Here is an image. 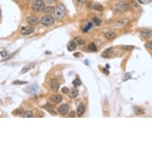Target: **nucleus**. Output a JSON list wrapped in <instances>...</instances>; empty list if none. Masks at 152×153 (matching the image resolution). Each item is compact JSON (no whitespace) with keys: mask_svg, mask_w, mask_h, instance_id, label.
I'll return each mask as SVG.
<instances>
[{"mask_svg":"<svg viewBox=\"0 0 152 153\" xmlns=\"http://www.w3.org/2000/svg\"><path fill=\"white\" fill-rule=\"evenodd\" d=\"M33 114L30 110H26L22 114V116L25 118H31L32 117Z\"/></svg>","mask_w":152,"mask_h":153,"instance_id":"412c9836","label":"nucleus"},{"mask_svg":"<svg viewBox=\"0 0 152 153\" xmlns=\"http://www.w3.org/2000/svg\"><path fill=\"white\" fill-rule=\"evenodd\" d=\"M73 84L75 87H80V86L82 85V81H81V80L79 78L75 79L74 81H73Z\"/></svg>","mask_w":152,"mask_h":153,"instance_id":"4be33fe9","label":"nucleus"},{"mask_svg":"<svg viewBox=\"0 0 152 153\" xmlns=\"http://www.w3.org/2000/svg\"><path fill=\"white\" fill-rule=\"evenodd\" d=\"M79 94V91L77 90V89L75 88H72L71 90L68 93V96H69L70 98H74V97H76L78 96Z\"/></svg>","mask_w":152,"mask_h":153,"instance_id":"2eb2a0df","label":"nucleus"},{"mask_svg":"<svg viewBox=\"0 0 152 153\" xmlns=\"http://www.w3.org/2000/svg\"><path fill=\"white\" fill-rule=\"evenodd\" d=\"M68 117L69 118H74L75 117V112L74 111H71L70 114L68 115Z\"/></svg>","mask_w":152,"mask_h":153,"instance_id":"473e14b6","label":"nucleus"},{"mask_svg":"<svg viewBox=\"0 0 152 153\" xmlns=\"http://www.w3.org/2000/svg\"><path fill=\"white\" fill-rule=\"evenodd\" d=\"M128 7H129V8H130L131 10H136V9L139 7V5L136 1H132L129 4V5H128Z\"/></svg>","mask_w":152,"mask_h":153,"instance_id":"a211bd4d","label":"nucleus"},{"mask_svg":"<svg viewBox=\"0 0 152 153\" xmlns=\"http://www.w3.org/2000/svg\"><path fill=\"white\" fill-rule=\"evenodd\" d=\"M129 22V19L123 18L122 19L119 20V21H117V22L114 25V28H116V29H121V28H124L126 26L128 25Z\"/></svg>","mask_w":152,"mask_h":153,"instance_id":"39448f33","label":"nucleus"},{"mask_svg":"<svg viewBox=\"0 0 152 153\" xmlns=\"http://www.w3.org/2000/svg\"><path fill=\"white\" fill-rule=\"evenodd\" d=\"M28 83L26 81H15L13 82V85H24Z\"/></svg>","mask_w":152,"mask_h":153,"instance_id":"a878e982","label":"nucleus"},{"mask_svg":"<svg viewBox=\"0 0 152 153\" xmlns=\"http://www.w3.org/2000/svg\"><path fill=\"white\" fill-rule=\"evenodd\" d=\"M89 49L92 52L97 51V48H96V45H95V44L94 43H92L89 44Z\"/></svg>","mask_w":152,"mask_h":153,"instance_id":"b1692460","label":"nucleus"},{"mask_svg":"<svg viewBox=\"0 0 152 153\" xmlns=\"http://www.w3.org/2000/svg\"><path fill=\"white\" fill-rule=\"evenodd\" d=\"M44 12L46 14H51L54 13L55 11V9L53 7H47L44 8Z\"/></svg>","mask_w":152,"mask_h":153,"instance_id":"6ab92c4d","label":"nucleus"},{"mask_svg":"<svg viewBox=\"0 0 152 153\" xmlns=\"http://www.w3.org/2000/svg\"><path fill=\"white\" fill-rule=\"evenodd\" d=\"M79 54H80V53L77 52V53H75V54H74V55L75 56H77V57H79Z\"/></svg>","mask_w":152,"mask_h":153,"instance_id":"c9c22d12","label":"nucleus"},{"mask_svg":"<svg viewBox=\"0 0 152 153\" xmlns=\"http://www.w3.org/2000/svg\"><path fill=\"white\" fill-rule=\"evenodd\" d=\"M68 109H69V107H68V104H63L59 107L58 109V111L59 112L60 114L64 115L67 114Z\"/></svg>","mask_w":152,"mask_h":153,"instance_id":"9d476101","label":"nucleus"},{"mask_svg":"<svg viewBox=\"0 0 152 153\" xmlns=\"http://www.w3.org/2000/svg\"><path fill=\"white\" fill-rule=\"evenodd\" d=\"M134 111L136 115H142L144 114V110L141 107L135 106L134 108Z\"/></svg>","mask_w":152,"mask_h":153,"instance_id":"dca6fc26","label":"nucleus"},{"mask_svg":"<svg viewBox=\"0 0 152 153\" xmlns=\"http://www.w3.org/2000/svg\"><path fill=\"white\" fill-rule=\"evenodd\" d=\"M41 22L42 24L46 27H49V26L52 25L54 23V19L50 15H46V16H43L41 20Z\"/></svg>","mask_w":152,"mask_h":153,"instance_id":"7ed1b4c3","label":"nucleus"},{"mask_svg":"<svg viewBox=\"0 0 152 153\" xmlns=\"http://www.w3.org/2000/svg\"><path fill=\"white\" fill-rule=\"evenodd\" d=\"M34 31V28L31 26H25L21 28V33L23 36H28Z\"/></svg>","mask_w":152,"mask_h":153,"instance_id":"0eeeda50","label":"nucleus"},{"mask_svg":"<svg viewBox=\"0 0 152 153\" xmlns=\"http://www.w3.org/2000/svg\"><path fill=\"white\" fill-rule=\"evenodd\" d=\"M103 71H104V73L106 72L105 73L107 74V75H108V73H109V71H108V70H107V69H103Z\"/></svg>","mask_w":152,"mask_h":153,"instance_id":"f704fd0d","label":"nucleus"},{"mask_svg":"<svg viewBox=\"0 0 152 153\" xmlns=\"http://www.w3.org/2000/svg\"><path fill=\"white\" fill-rule=\"evenodd\" d=\"M86 0H76V4L78 6H82L86 3Z\"/></svg>","mask_w":152,"mask_h":153,"instance_id":"cd10ccee","label":"nucleus"},{"mask_svg":"<svg viewBox=\"0 0 152 153\" xmlns=\"http://www.w3.org/2000/svg\"><path fill=\"white\" fill-rule=\"evenodd\" d=\"M104 37L108 40H113L116 37V34L112 31H108L104 33Z\"/></svg>","mask_w":152,"mask_h":153,"instance_id":"9b49d317","label":"nucleus"},{"mask_svg":"<svg viewBox=\"0 0 152 153\" xmlns=\"http://www.w3.org/2000/svg\"><path fill=\"white\" fill-rule=\"evenodd\" d=\"M140 34L143 38H146V39H148L152 36V31L148 29H143L140 31Z\"/></svg>","mask_w":152,"mask_h":153,"instance_id":"6e6552de","label":"nucleus"},{"mask_svg":"<svg viewBox=\"0 0 152 153\" xmlns=\"http://www.w3.org/2000/svg\"><path fill=\"white\" fill-rule=\"evenodd\" d=\"M49 85L51 88L52 90L54 93H57L59 88L60 85L58 81L56 79H51L49 81Z\"/></svg>","mask_w":152,"mask_h":153,"instance_id":"423d86ee","label":"nucleus"},{"mask_svg":"<svg viewBox=\"0 0 152 153\" xmlns=\"http://www.w3.org/2000/svg\"><path fill=\"white\" fill-rule=\"evenodd\" d=\"M146 47L147 49H152V41H148V42L146 43Z\"/></svg>","mask_w":152,"mask_h":153,"instance_id":"c756f323","label":"nucleus"},{"mask_svg":"<svg viewBox=\"0 0 152 153\" xmlns=\"http://www.w3.org/2000/svg\"><path fill=\"white\" fill-rule=\"evenodd\" d=\"M1 16V9H0V16Z\"/></svg>","mask_w":152,"mask_h":153,"instance_id":"e433bc0d","label":"nucleus"},{"mask_svg":"<svg viewBox=\"0 0 152 153\" xmlns=\"http://www.w3.org/2000/svg\"><path fill=\"white\" fill-rule=\"evenodd\" d=\"M26 22L31 25H36L39 23V20L35 16H31L27 17Z\"/></svg>","mask_w":152,"mask_h":153,"instance_id":"1a4fd4ad","label":"nucleus"},{"mask_svg":"<svg viewBox=\"0 0 152 153\" xmlns=\"http://www.w3.org/2000/svg\"><path fill=\"white\" fill-rule=\"evenodd\" d=\"M92 20H93V22H94V23H95V25H96V26L100 25L101 23V22H102V21H101V20L97 17H94V18L92 19Z\"/></svg>","mask_w":152,"mask_h":153,"instance_id":"5701e85b","label":"nucleus"},{"mask_svg":"<svg viewBox=\"0 0 152 153\" xmlns=\"http://www.w3.org/2000/svg\"><path fill=\"white\" fill-rule=\"evenodd\" d=\"M23 109L19 108V109H16V110L13 112V114H14V115H21V114H23Z\"/></svg>","mask_w":152,"mask_h":153,"instance_id":"bb28decb","label":"nucleus"},{"mask_svg":"<svg viewBox=\"0 0 152 153\" xmlns=\"http://www.w3.org/2000/svg\"><path fill=\"white\" fill-rule=\"evenodd\" d=\"M50 100L53 102H55L56 103H59L62 102V97L60 95H53L50 97Z\"/></svg>","mask_w":152,"mask_h":153,"instance_id":"ddd939ff","label":"nucleus"},{"mask_svg":"<svg viewBox=\"0 0 152 153\" xmlns=\"http://www.w3.org/2000/svg\"><path fill=\"white\" fill-rule=\"evenodd\" d=\"M55 17L57 20H62L66 15V8L63 4H59L55 9Z\"/></svg>","mask_w":152,"mask_h":153,"instance_id":"f257e3e1","label":"nucleus"},{"mask_svg":"<svg viewBox=\"0 0 152 153\" xmlns=\"http://www.w3.org/2000/svg\"><path fill=\"white\" fill-rule=\"evenodd\" d=\"M62 91L63 93L64 94H68V93L69 92V88H67V87H64L62 88Z\"/></svg>","mask_w":152,"mask_h":153,"instance_id":"2f4dec72","label":"nucleus"},{"mask_svg":"<svg viewBox=\"0 0 152 153\" xmlns=\"http://www.w3.org/2000/svg\"><path fill=\"white\" fill-rule=\"evenodd\" d=\"M7 54L5 51H1L0 52V55L2 56V57H5V56H7Z\"/></svg>","mask_w":152,"mask_h":153,"instance_id":"72a5a7b5","label":"nucleus"},{"mask_svg":"<svg viewBox=\"0 0 152 153\" xmlns=\"http://www.w3.org/2000/svg\"><path fill=\"white\" fill-rule=\"evenodd\" d=\"M77 48V43L75 41H70L67 44V49L69 52L74 51Z\"/></svg>","mask_w":152,"mask_h":153,"instance_id":"4468645a","label":"nucleus"},{"mask_svg":"<svg viewBox=\"0 0 152 153\" xmlns=\"http://www.w3.org/2000/svg\"><path fill=\"white\" fill-rule=\"evenodd\" d=\"M33 66H31L29 65V66L26 67H23V69H22V71H21V73L22 74H23V73H26L27 71H29V70H30L31 69H32V68L33 67Z\"/></svg>","mask_w":152,"mask_h":153,"instance_id":"393cba45","label":"nucleus"},{"mask_svg":"<svg viewBox=\"0 0 152 153\" xmlns=\"http://www.w3.org/2000/svg\"><path fill=\"white\" fill-rule=\"evenodd\" d=\"M75 43H77V44H79V45L81 46V45H83V44H84L85 43V41L83 39V38H80V37H75Z\"/></svg>","mask_w":152,"mask_h":153,"instance_id":"aec40b11","label":"nucleus"},{"mask_svg":"<svg viewBox=\"0 0 152 153\" xmlns=\"http://www.w3.org/2000/svg\"><path fill=\"white\" fill-rule=\"evenodd\" d=\"M45 4L43 0H36L32 6V9L35 12H40L44 10Z\"/></svg>","mask_w":152,"mask_h":153,"instance_id":"f03ea898","label":"nucleus"},{"mask_svg":"<svg viewBox=\"0 0 152 153\" xmlns=\"http://www.w3.org/2000/svg\"><path fill=\"white\" fill-rule=\"evenodd\" d=\"M93 25H92V23H91V22H89L88 24V25L86 26V27H85V28L84 29V31H88L89 29H90V28L92 27Z\"/></svg>","mask_w":152,"mask_h":153,"instance_id":"7c9ffc66","label":"nucleus"},{"mask_svg":"<svg viewBox=\"0 0 152 153\" xmlns=\"http://www.w3.org/2000/svg\"><path fill=\"white\" fill-rule=\"evenodd\" d=\"M84 111H85V106L83 103H80L79 105L78 108H77V114L78 116H81L83 114H84Z\"/></svg>","mask_w":152,"mask_h":153,"instance_id":"f8f14e48","label":"nucleus"},{"mask_svg":"<svg viewBox=\"0 0 152 153\" xmlns=\"http://www.w3.org/2000/svg\"><path fill=\"white\" fill-rule=\"evenodd\" d=\"M128 4L126 2L124 1H118L115 5V9L117 11H125L126 10L128 9Z\"/></svg>","mask_w":152,"mask_h":153,"instance_id":"20e7f679","label":"nucleus"},{"mask_svg":"<svg viewBox=\"0 0 152 153\" xmlns=\"http://www.w3.org/2000/svg\"><path fill=\"white\" fill-rule=\"evenodd\" d=\"M92 9H94V10H96V11H102L104 10V7L100 3H95V4H94V6H93Z\"/></svg>","mask_w":152,"mask_h":153,"instance_id":"f3484780","label":"nucleus"},{"mask_svg":"<svg viewBox=\"0 0 152 153\" xmlns=\"http://www.w3.org/2000/svg\"><path fill=\"white\" fill-rule=\"evenodd\" d=\"M122 48L126 50H131L134 49V47L132 46H124L122 47Z\"/></svg>","mask_w":152,"mask_h":153,"instance_id":"c85d7f7f","label":"nucleus"}]
</instances>
